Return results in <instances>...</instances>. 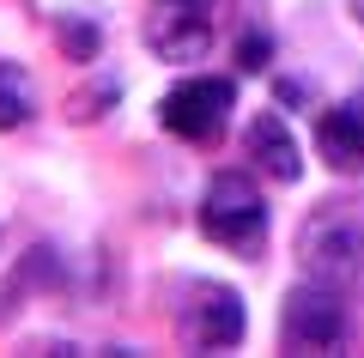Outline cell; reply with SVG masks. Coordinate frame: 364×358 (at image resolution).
<instances>
[{
    "mask_svg": "<svg viewBox=\"0 0 364 358\" xmlns=\"http://www.w3.org/2000/svg\"><path fill=\"white\" fill-rule=\"evenodd\" d=\"M219 37V0H152L146 49L158 61H200Z\"/></svg>",
    "mask_w": 364,
    "mask_h": 358,
    "instance_id": "obj_5",
    "label": "cell"
},
{
    "mask_svg": "<svg viewBox=\"0 0 364 358\" xmlns=\"http://www.w3.org/2000/svg\"><path fill=\"white\" fill-rule=\"evenodd\" d=\"M316 152H322V164L334 177H358L364 170V91L316 115Z\"/></svg>",
    "mask_w": 364,
    "mask_h": 358,
    "instance_id": "obj_7",
    "label": "cell"
},
{
    "mask_svg": "<svg viewBox=\"0 0 364 358\" xmlns=\"http://www.w3.org/2000/svg\"><path fill=\"white\" fill-rule=\"evenodd\" d=\"M352 13H358V19H364V0H352Z\"/></svg>",
    "mask_w": 364,
    "mask_h": 358,
    "instance_id": "obj_13",
    "label": "cell"
},
{
    "mask_svg": "<svg viewBox=\"0 0 364 358\" xmlns=\"http://www.w3.org/2000/svg\"><path fill=\"white\" fill-rule=\"evenodd\" d=\"M243 152L255 158V170L273 177V182H298L304 177L298 140H291V128H286V115H279V110H261L255 122L243 128Z\"/></svg>",
    "mask_w": 364,
    "mask_h": 358,
    "instance_id": "obj_8",
    "label": "cell"
},
{
    "mask_svg": "<svg viewBox=\"0 0 364 358\" xmlns=\"http://www.w3.org/2000/svg\"><path fill=\"white\" fill-rule=\"evenodd\" d=\"M273 98H279V103H310V85H304V79H279Z\"/></svg>",
    "mask_w": 364,
    "mask_h": 358,
    "instance_id": "obj_12",
    "label": "cell"
},
{
    "mask_svg": "<svg viewBox=\"0 0 364 358\" xmlns=\"http://www.w3.org/2000/svg\"><path fill=\"white\" fill-rule=\"evenodd\" d=\"M249 316H243V298L231 285H195L188 292V310H182V340L195 352H231L243 340Z\"/></svg>",
    "mask_w": 364,
    "mask_h": 358,
    "instance_id": "obj_6",
    "label": "cell"
},
{
    "mask_svg": "<svg viewBox=\"0 0 364 358\" xmlns=\"http://www.w3.org/2000/svg\"><path fill=\"white\" fill-rule=\"evenodd\" d=\"M267 61H273V37L267 31H243V37H237V67H243V73H261Z\"/></svg>",
    "mask_w": 364,
    "mask_h": 358,
    "instance_id": "obj_11",
    "label": "cell"
},
{
    "mask_svg": "<svg viewBox=\"0 0 364 358\" xmlns=\"http://www.w3.org/2000/svg\"><path fill=\"white\" fill-rule=\"evenodd\" d=\"M231 110H237V85L219 79V73H188L182 85H170L164 98H158L164 134H176V140H188V146H213L231 128Z\"/></svg>",
    "mask_w": 364,
    "mask_h": 358,
    "instance_id": "obj_3",
    "label": "cell"
},
{
    "mask_svg": "<svg viewBox=\"0 0 364 358\" xmlns=\"http://www.w3.org/2000/svg\"><path fill=\"white\" fill-rule=\"evenodd\" d=\"M61 49H67V61H97V49H104V31L91 25V19L67 13V25H61Z\"/></svg>",
    "mask_w": 364,
    "mask_h": 358,
    "instance_id": "obj_10",
    "label": "cell"
},
{
    "mask_svg": "<svg viewBox=\"0 0 364 358\" xmlns=\"http://www.w3.org/2000/svg\"><path fill=\"white\" fill-rule=\"evenodd\" d=\"M298 268L304 280H322L346 292L364 273V194L346 201H316L298 225Z\"/></svg>",
    "mask_w": 364,
    "mask_h": 358,
    "instance_id": "obj_1",
    "label": "cell"
},
{
    "mask_svg": "<svg viewBox=\"0 0 364 358\" xmlns=\"http://www.w3.org/2000/svg\"><path fill=\"white\" fill-rule=\"evenodd\" d=\"M31 115H37V85L18 61H0V134L6 128H25Z\"/></svg>",
    "mask_w": 364,
    "mask_h": 358,
    "instance_id": "obj_9",
    "label": "cell"
},
{
    "mask_svg": "<svg viewBox=\"0 0 364 358\" xmlns=\"http://www.w3.org/2000/svg\"><path fill=\"white\" fill-rule=\"evenodd\" d=\"M200 237H213L219 249H231L243 261H255L267 249V201H261L255 177L219 170L207 182V194H200Z\"/></svg>",
    "mask_w": 364,
    "mask_h": 358,
    "instance_id": "obj_2",
    "label": "cell"
},
{
    "mask_svg": "<svg viewBox=\"0 0 364 358\" xmlns=\"http://www.w3.org/2000/svg\"><path fill=\"white\" fill-rule=\"evenodd\" d=\"M279 340H286V352H340L346 346L340 285H322V280L291 285L286 304H279Z\"/></svg>",
    "mask_w": 364,
    "mask_h": 358,
    "instance_id": "obj_4",
    "label": "cell"
}]
</instances>
